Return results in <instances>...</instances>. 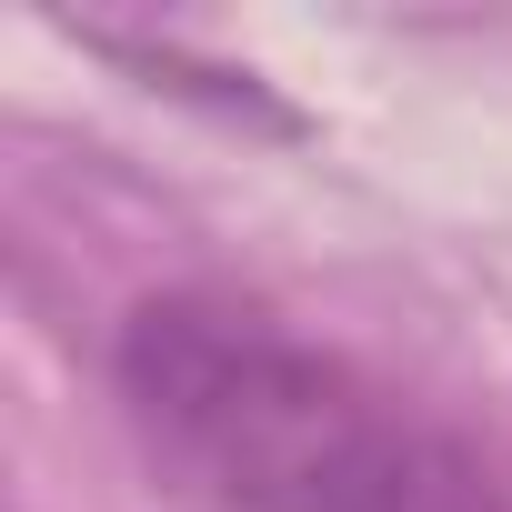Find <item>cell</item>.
<instances>
[{"instance_id": "1", "label": "cell", "mask_w": 512, "mask_h": 512, "mask_svg": "<svg viewBox=\"0 0 512 512\" xmlns=\"http://www.w3.org/2000/svg\"><path fill=\"white\" fill-rule=\"evenodd\" d=\"M141 452L221 512H492L482 462L272 312L161 292L111 342Z\"/></svg>"}]
</instances>
